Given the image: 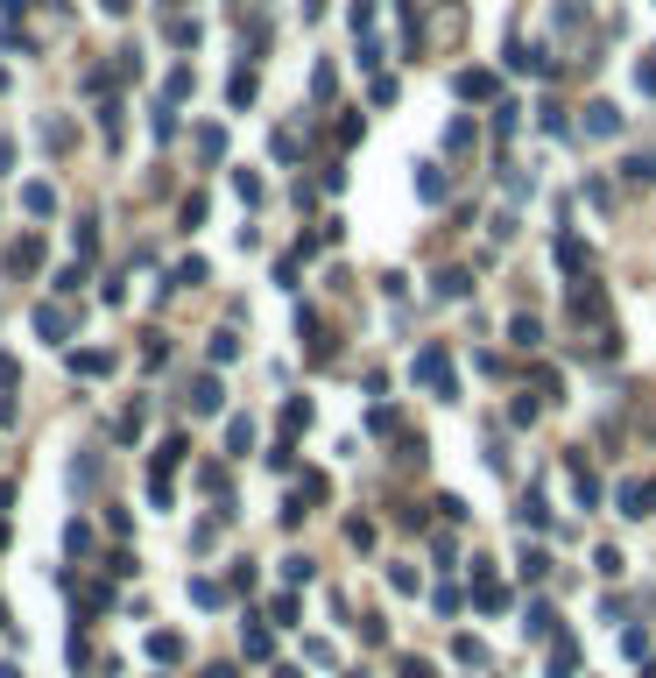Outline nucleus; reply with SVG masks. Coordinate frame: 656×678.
Listing matches in <instances>:
<instances>
[{
    "label": "nucleus",
    "mask_w": 656,
    "mask_h": 678,
    "mask_svg": "<svg viewBox=\"0 0 656 678\" xmlns=\"http://www.w3.org/2000/svg\"><path fill=\"white\" fill-rule=\"evenodd\" d=\"M417 375L431 381L438 396H452V360H445V353H438V347H423V353H417Z\"/></svg>",
    "instance_id": "obj_1"
},
{
    "label": "nucleus",
    "mask_w": 656,
    "mask_h": 678,
    "mask_svg": "<svg viewBox=\"0 0 656 678\" xmlns=\"http://www.w3.org/2000/svg\"><path fill=\"white\" fill-rule=\"evenodd\" d=\"M614 128H621L614 107H586V135H614Z\"/></svg>",
    "instance_id": "obj_2"
},
{
    "label": "nucleus",
    "mask_w": 656,
    "mask_h": 678,
    "mask_svg": "<svg viewBox=\"0 0 656 678\" xmlns=\"http://www.w3.org/2000/svg\"><path fill=\"white\" fill-rule=\"evenodd\" d=\"M621 170H629V184H656V149H650V156H629Z\"/></svg>",
    "instance_id": "obj_3"
},
{
    "label": "nucleus",
    "mask_w": 656,
    "mask_h": 678,
    "mask_svg": "<svg viewBox=\"0 0 656 678\" xmlns=\"http://www.w3.org/2000/svg\"><path fill=\"white\" fill-rule=\"evenodd\" d=\"M459 92H466V99H487V92H495V78H487V71H466V78H459Z\"/></svg>",
    "instance_id": "obj_4"
},
{
    "label": "nucleus",
    "mask_w": 656,
    "mask_h": 678,
    "mask_svg": "<svg viewBox=\"0 0 656 678\" xmlns=\"http://www.w3.org/2000/svg\"><path fill=\"white\" fill-rule=\"evenodd\" d=\"M191 403H198V410H219V381L205 375V381H198V389H191Z\"/></svg>",
    "instance_id": "obj_5"
},
{
    "label": "nucleus",
    "mask_w": 656,
    "mask_h": 678,
    "mask_svg": "<svg viewBox=\"0 0 656 678\" xmlns=\"http://www.w3.org/2000/svg\"><path fill=\"white\" fill-rule=\"evenodd\" d=\"M99 7H106V15H128V0H99Z\"/></svg>",
    "instance_id": "obj_6"
}]
</instances>
